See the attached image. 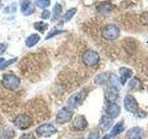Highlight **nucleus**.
<instances>
[{"mask_svg":"<svg viewBox=\"0 0 148 139\" xmlns=\"http://www.w3.org/2000/svg\"><path fill=\"white\" fill-rule=\"evenodd\" d=\"M2 85L8 90L15 91L21 85V80L15 74H5L2 79Z\"/></svg>","mask_w":148,"mask_h":139,"instance_id":"1","label":"nucleus"},{"mask_svg":"<svg viewBox=\"0 0 148 139\" xmlns=\"http://www.w3.org/2000/svg\"><path fill=\"white\" fill-rule=\"evenodd\" d=\"M100 56L95 50H87L82 55V62L88 67H95L99 63Z\"/></svg>","mask_w":148,"mask_h":139,"instance_id":"2","label":"nucleus"},{"mask_svg":"<svg viewBox=\"0 0 148 139\" xmlns=\"http://www.w3.org/2000/svg\"><path fill=\"white\" fill-rule=\"evenodd\" d=\"M120 30L116 24H108L102 30V36L106 40H115L119 36Z\"/></svg>","mask_w":148,"mask_h":139,"instance_id":"3","label":"nucleus"},{"mask_svg":"<svg viewBox=\"0 0 148 139\" xmlns=\"http://www.w3.org/2000/svg\"><path fill=\"white\" fill-rule=\"evenodd\" d=\"M72 117H73L72 109L69 108V107H63V108L58 112L56 120H57V122L59 124H65L69 122H71Z\"/></svg>","mask_w":148,"mask_h":139,"instance_id":"4","label":"nucleus"},{"mask_svg":"<svg viewBox=\"0 0 148 139\" xmlns=\"http://www.w3.org/2000/svg\"><path fill=\"white\" fill-rule=\"evenodd\" d=\"M86 94H87V92L85 90H82L71 96L68 99V107H69V108H71V109L79 107L83 102V100L85 99Z\"/></svg>","mask_w":148,"mask_h":139,"instance_id":"5","label":"nucleus"},{"mask_svg":"<svg viewBox=\"0 0 148 139\" xmlns=\"http://www.w3.org/2000/svg\"><path fill=\"white\" fill-rule=\"evenodd\" d=\"M35 132L39 136L49 137V136H53V134H55L56 133H57L58 130L53 124L44 123V124H42V125H40V126L37 127L36 130H35Z\"/></svg>","mask_w":148,"mask_h":139,"instance_id":"6","label":"nucleus"},{"mask_svg":"<svg viewBox=\"0 0 148 139\" xmlns=\"http://www.w3.org/2000/svg\"><path fill=\"white\" fill-rule=\"evenodd\" d=\"M32 122V120L29 115L27 114H21L17 116L14 120V124L21 130H26L29 128Z\"/></svg>","mask_w":148,"mask_h":139,"instance_id":"7","label":"nucleus"},{"mask_svg":"<svg viewBox=\"0 0 148 139\" xmlns=\"http://www.w3.org/2000/svg\"><path fill=\"white\" fill-rule=\"evenodd\" d=\"M124 107L127 111L131 113H136L139 109L138 102L135 99V97L132 95H127L124 97Z\"/></svg>","mask_w":148,"mask_h":139,"instance_id":"8","label":"nucleus"},{"mask_svg":"<svg viewBox=\"0 0 148 139\" xmlns=\"http://www.w3.org/2000/svg\"><path fill=\"white\" fill-rule=\"evenodd\" d=\"M119 88L114 85H108L105 91V97L109 103H114V102L119 98Z\"/></svg>","mask_w":148,"mask_h":139,"instance_id":"9","label":"nucleus"},{"mask_svg":"<svg viewBox=\"0 0 148 139\" xmlns=\"http://www.w3.org/2000/svg\"><path fill=\"white\" fill-rule=\"evenodd\" d=\"M106 115L109 116L110 118L115 119L119 117L120 114V107L117 103H115V102L114 103H109L106 106Z\"/></svg>","mask_w":148,"mask_h":139,"instance_id":"10","label":"nucleus"},{"mask_svg":"<svg viewBox=\"0 0 148 139\" xmlns=\"http://www.w3.org/2000/svg\"><path fill=\"white\" fill-rule=\"evenodd\" d=\"M21 12L23 15L25 16H29L31 14H32L35 10V6L34 4L32 3L31 0H23L21 2Z\"/></svg>","mask_w":148,"mask_h":139,"instance_id":"11","label":"nucleus"},{"mask_svg":"<svg viewBox=\"0 0 148 139\" xmlns=\"http://www.w3.org/2000/svg\"><path fill=\"white\" fill-rule=\"evenodd\" d=\"M88 126V122L84 116H78L72 122V127L76 131H82Z\"/></svg>","mask_w":148,"mask_h":139,"instance_id":"12","label":"nucleus"},{"mask_svg":"<svg viewBox=\"0 0 148 139\" xmlns=\"http://www.w3.org/2000/svg\"><path fill=\"white\" fill-rule=\"evenodd\" d=\"M113 124V119L110 118L109 116H102L100 120H99V123H98V126L99 128L102 130V131H108V130L111 128V126H112Z\"/></svg>","mask_w":148,"mask_h":139,"instance_id":"13","label":"nucleus"},{"mask_svg":"<svg viewBox=\"0 0 148 139\" xmlns=\"http://www.w3.org/2000/svg\"><path fill=\"white\" fill-rule=\"evenodd\" d=\"M127 139H143V129L135 126L128 130L126 133Z\"/></svg>","mask_w":148,"mask_h":139,"instance_id":"14","label":"nucleus"},{"mask_svg":"<svg viewBox=\"0 0 148 139\" xmlns=\"http://www.w3.org/2000/svg\"><path fill=\"white\" fill-rule=\"evenodd\" d=\"M132 71L131 69L126 68V67H122L119 69V82L122 85H126V83L128 81V79H130L132 76Z\"/></svg>","mask_w":148,"mask_h":139,"instance_id":"15","label":"nucleus"},{"mask_svg":"<svg viewBox=\"0 0 148 139\" xmlns=\"http://www.w3.org/2000/svg\"><path fill=\"white\" fill-rule=\"evenodd\" d=\"M16 136L15 131L9 126H3L0 128V139H12Z\"/></svg>","mask_w":148,"mask_h":139,"instance_id":"16","label":"nucleus"},{"mask_svg":"<svg viewBox=\"0 0 148 139\" xmlns=\"http://www.w3.org/2000/svg\"><path fill=\"white\" fill-rule=\"evenodd\" d=\"M40 41V35L37 34H32L29 37H27L25 41V45L27 47H32Z\"/></svg>","mask_w":148,"mask_h":139,"instance_id":"17","label":"nucleus"},{"mask_svg":"<svg viewBox=\"0 0 148 139\" xmlns=\"http://www.w3.org/2000/svg\"><path fill=\"white\" fill-rule=\"evenodd\" d=\"M112 10H113V7L108 3L102 4L99 6V8H97V11H98V13L101 14V15H108Z\"/></svg>","mask_w":148,"mask_h":139,"instance_id":"18","label":"nucleus"},{"mask_svg":"<svg viewBox=\"0 0 148 139\" xmlns=\"http://www.w3.org/2000/svg\"><path fill=\"white\" fill-rule=\"evenodd\" d=\"M124 130H125L124 122H123V120H120V122H117L113 126L112 130H111V134H112V136H118V134L121 133L124 131Z\"/></svg>","mask_w":148,"mask_h":139,"instance_id":"19","label":"nucleus"},{"mask_svg":"<svg viewBox=\"0 0 148 139\" xmlns=\"http://www.w3.org/2000/svg\"><path fill=\"white\" fill-rule=\"evenodd\" d=\"M108 77H109L108 73H106V72L100 73L95 77V83H96V85H104L106 82L108 81Z\"/></svg>","mask_w":148,"mask_h":139,"instance_id":"20","label":"nucleus"},{"mask_svg":"<svg viewBox=\"0 0 148 139\" xmlns=\"http://www.w3.org/2000/svg\"><path fill=\"white\" fill-rule=\"evenodd\" d=\"M61 13H62V7L61 5L57 3L54 6L53 8V17H52V20L53 21H58V19L61 16Z\"/></svg>","mask_w":148,"mask_h":139,"instance_id":"21","label":"nucleus"},{"mask_svg":"<svg viewBox=\"0 0 148 139\" xmlns=\"http://www.w3.org/2000/svg\"><path fill=\"white\" fill-rule=\"evenodd\" d=\"M128 86L131 90H138L142 87V82H141L140 79L133 78L132 80L130 81Z\"/></svg>","mask_w":148,"mask_h":139,"instance_id":"22","label":"nucleus"},{"mask_svg":"<svg viewBox=\"0 0 148 139\" xmlns=\"http://www.w3.org/2000/svg\"><path fill=\"white\" fill-rule=\"evenodd\" d=\"M34 29L37 30V31H39L40 32H45V30H47L48 29V24L47 23H45L44 21H38V22H35L34 24Z\"/></svg>","mask_w":148,"mask_h":139,"instance_id":"23","label":"nucleus"},{"mask_svg":"<svg viewBox=\"0 0 148 139\" xmlns=\"http://www.w3.org/2000/svg\"><path fill=\"white\" fill-rule=\"evenodd\" d=\"M76 12H77V8H75L69 9V10L64 14V16H63V21H64L65 22L69 21H71V19L74 17V15H75V13H76Z\"/></svg>","mask_w":148,"mask_h":139,"instance_id":"24","label":"nucleus"},{"mask_svg":"<svg viewBox=\"0 0 148 139\" xmlns=\"http://www.w3.org/2000/svg\"><path fill=\"white\" fill-rule=\"evenodd\" d=\"M66 31H62V30H58L57 27H55V29L52 31V32H50L49 34H47V36L45 37V40H47V39H50V38H52V37L56 36L57 34H63V32H65Z\"/></svg>","mask_w":148,"mask_h":139,"instance_id":"25","label":"nucleus"},{"mask_svg":"<svg viewBox=\"0 0 148 139\" xmlns=\"http://www.w3.org/2000/svg\"><path fill=\"white\" fill-rule=\"evenodd\" d=\"M17 10V7H16V3H11L9 6H8L6 8L4 9V13H9V14H12V13H15Z\"/></svg>","mask_w":148,"mask_h":139,"instance_id":"26","label":"nucleus"},{"mask_svg":"<svg viewBox=\"0 0 148 139\" xmlns=\"http://www.w3.org/2000/svg\"><path fill=\"white\" fill-rule=\"evenodd\" d=\"M36 5L40 8H45L50 6V0H36Z\"/></svg>","mask_w":148,"mask_h":139,"instance_id":"27","label":"nucleus"},{"mask_svg":"<svg viewBox=\"0 0 148 139\" xmlns=\"http://www.w3.org/2000/svg\"><path fill=\"white\" fill-rule=\"evenodd\" d=\"M17 61V58H11V59H8V61H5L1 66H0V70H5L6 68H8V66H10L13 63H15Z\"/></svg>","mask_w":148,"mask_h":139,"instance_id":"28","label":"nucleus"},{"mask_svg":"<svg viewBox=\"0 0 148 139\" xmlns=\"http://www.w3.org/2000/svg\"><path fill=\"white\" fill-rule=\"evenodd\" d=\"M100 138V133L98 132H92L88 136V139H99Z\"/></svg>","mask_w":148,"mask_h":139,"instance_id":"29","label":"nucleus"},{"mask_svg":"<svg viewBox=\"0 0 148 139\" xmlns=\"http://www.w3.org/2000/svg\"><path fill=\"white\" fill-rule=\"evenodd\" d=\"M50 16H51V13L49 10H44L41 14V18L44 19V20H47V19L50 18Z\"/></svg>","mask_w":148,"mask_h":139,"instance_id":"30","label":"nucleus"},{"mask_svg":"<svg viewBox=\"0 0 148 139\" xmlns=\"http://www.w3.org/2000/svg\"><path fill=\"white\" fill-rule=\"evenodd\" d=\"M8 47L7 44H0V55H2Z\"/></svg>","mask_w":148,"mask_h":139,"instance_id":"31","label":"nucleus"},{"mask_svg":"<svg viewBox=\"0 0 148 139\" xmlns=\"http://www.w3.org/2000/svg\"><path fill=\"white\" fill-rule=\"evenodd\" d=\"M31 138V134L29 133H24L20 137V139H30Z\"/></svg>","mask_w":148,"mask_h":139,"instance_id":"32","label":"nucleus"},{"mask_svg":"<svg viewBox=\"0 0 148 139\" xmlns=\"http://www.w3.org/2000/svg\"><path fill=\"white\" fill-rule=\"evenodd\" d=\"M103 139H113L112 138V134H106L103 137Z\"/></svg>","mask_w":148,"mask_h":139,"instance_id":"33","label":"nucleus"},{"mask_svg":"<svg viewBox=\"0 0 148 139\" xmlns=\"http://www.w3.org/2000/svg\"><path fill=\"white\" fill-rule=\"evenodd\" d=\"M4 62H5V59H4L3 58H0V66H1V65H2Z\"/></svg>","mask_w":148,"mask_h":139,"instance_id":"34","label":"nucleus"}]
</instances>
